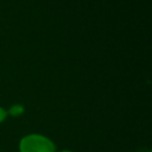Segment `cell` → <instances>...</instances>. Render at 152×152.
<instances>
[{
    "mask_svg": "<svg viewBox=\"0 0 152 152\" xmlns=\"http://www.w3.org/2000/svg\"><path fill=\"white\" fill-rule=\"evenodd\" d=\"M61 152H71V151H61Z\"/></svg>",
    "mask_w": 152,
    "mask_h": 152,
    "instance_id": "4",
    "label": "cell"
},
{
    "mask_svg": "<svg viewBox=\"0 0 152 152\" xmlns=\"http://www.w3.org/2000/svg\"><path fill=\"white\" fill-rule=\"evenodd\" d=\"M6 116H7V112L0 107V122H2L6 119Z\"/></svg>",
    "mask_w": 152,
    "mask_h": 152,
    "instance_id": "3",
    "label": "cell"
},
{
    "mask_svg": "<svg viewBox=\"0 0 152 152\" xmlns=\"http://www.w3.org/2000/svg\"><path fill=\"white\" fill-rule=\"evenodd\" d=\"M23 112H24V107L21 104H14V106L11 107V109H10L8 113L11 115H13V116H19V115L23 114Z\"/></svg>",
    "mask_w": 152,
    "mask_h": 152,
    "instance_id": "2",
    "label": "cell"
},
{
    "mask_svg": "<svg viewBox=\"0 0 152 152\" xmlns=\"http://www.w3.org/2000/svg\"><path fill=\"white\" fill-rule=\"evenodd\" d=\"M20 152H56L53 142L44 135L30 134L24 137L19 144Z\"/></svg>",
    "mask_w": 152,
    "mask_h": 152,
    "instance_id": "1",
    "label": "cell"
}]
</instances>
